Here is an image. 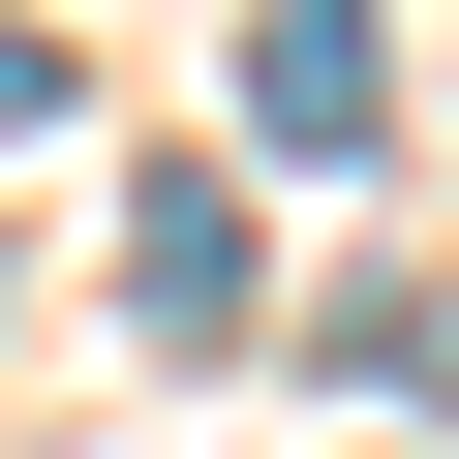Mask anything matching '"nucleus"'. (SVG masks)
<instances>
[{"instance_id": "nucleus-1", "label": "nucleus", "mask_w": 459, "mask_h": 459, "mask_svg": "<svg viewBox=\"0 0 459 459\" xmlns=\"http://www.w3.org/2000/svg\"><path fill=\"white\" fill-rule=\"evenodd\" d=\"M368 92H398V62H368V0H246V153H276V184H337Z\"/></svg>"}, {"instance_id": "nucleus-3", "label": "nucleus", "mask_w": 459, "mask_h": 459, "mask_svg": "<svg viewBox=\"0 0 459 459\" xmlns=\"http://www.w3.org/2000/svg\"><path fill=\"white\" fill-rule=\"evenodd\" d=\"M0 123H31V62H0Z\"/></svg>"}, {"instance_id": "nucleus-2", "label": "nucleus", "mask_w": 459, "mask_h": 459, "mask_svg": "<svg viewBox=\"0 0 459 459\" xmlns=\"http://www.w3.org/2000/svg\"><path fill=\"white\" fill-rule=\"evenodd\" d=\"M123 337H153V368H214V337H246V184H214V153L123 214Z\"/></svg>"}]
</instances>
